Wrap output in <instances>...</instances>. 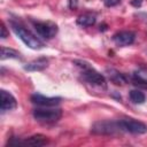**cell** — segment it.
<instances>
[{"label": "cell", "instance_id": "cell-1", "mask_svg": "<svg viewBox=\"0 0 147 147\" xmlns=\"http://www.w3.org/2000/svg\"><path fill=\"white\" fill-rule=\"evenodd\" d=\"M10 26L14 31V33L30 48L32 49H41L45 45L44 42L37 38L31 31H29L28 29H25L22 24H20L18 22H15V21H10Z\"/></svg>", "mask_w": 147, "mask_h": 147}, {"label": "cell", "instance_id": "cell-2", "mask_svg": "<svg viewBox=\"0 0 147 147\" xmlns=\"http://www.w3.org/2000/svg\"><path fill=\"white\" fill-rule=\"evenodd\" d=\"M75 64L83 69V77L87 83H90L91 85L98 86V87H103V88L107 87L105 77L100 72L94 70L87 62H85V61H75Z\"/></svg>", "mask_w": 147, "mask_h": 147}, {"label": "cell", "instance_id": "cell-3", "mask_svg": "<svg viewBox=\"0 0 147 147\" xmlns=\"http://www.w3.org/2000/svg\"><path fill=\"white\" fill-rule=\"evenodd\" d=\"M92 133L102 136H113L123 132L119 121H99L95 122L91 127Z\"/></svg>", "mask_w": 147, "mask_h": 147}, {"label": "cell", "instance_id": "cell-4", "mask_svg": "<svg viewBox=\"0 0 147 147\" xmlns=\"http://www.w3.org/2000/svg\"><path fill=\"white\" fill-rule=\"evenodd\" d=\"M34 119L38 122L42 123H54L57 122L61 116H62V110L61 109H42V108H37L32 113Z\"/></svg>", "mask_w": 147, "mask_h": 147}, {"label": "cell", "instance_id": "cell-5", "mask_svg": "<svg viewBox=\"0 0 147 147\" xmlns=\"http://www.w3.org/2000/svg\"><path fill=\"white\" fill-rule=\"evenodd\" d=\"M32 25L37 31V33L45 39H52L57 33V25L49 21H46V22L32 21Z\"/></svg>", "mask_w": 147, "mask_h": 147}, {"label": "cell", "instance_id": "cell-6", "mask_svg": "<svg viewBox=\"0 0 147 147\" xmlns=\"http://www.w3.org/2000/svg\"><path fill=\"white\" fill-rule=\"evenodd\" d=\"M119 124H121L123 132H130L132 134H144L147 132V125L133 118L119 119Z\"/></svg>", "mask_w": 147, "mask_h": 147}, {"label": "cell", "instance_id": "cell-7", "mask_svg": "<svg viewBox=\"0 0 147 147\" xmlns=\"http://www.w3.org/2000/svg\"><path fill=\"white\" fill-rule=\"evenodd\" d=\"M31 101L34 105L44 106V107H53L61 102V98L59 96H45L39 93H34L31 95Z\"/></svg>", "mask_w": 147, "mask_h": 147}, {"label": "cell", "instance_id": "cell-8", "mask_svg": "<svg viewBox=\"0 0 147 147\" xmlns=\"http://www.w3.org/2000/svg\"><path fill=\"white\" fill-rule=\"evenodd\" d=\"M136 33L132 31H119L113 36V40L118 46H129L134 42Z\"/></svg>", "mask_w": 147, "mask_h": 147}, {"label": "cell", "instance_id": "cell-9", "mask_svg": "<svg viewBox=\"0 0 147 147\" xmlns=\"http://www.w3.org/2000/svg\"><path fill=\"white\" fill-rule=\"evenodd\" d=\"M0 94H1V111L2 113L16 108L17 101L11 93L7 92L6 90H1Z\"/></svg>", "mask_w": 147, "mask_h": 147}, {"label": "cell", "instance_id": "cell-10", "mask_svg": "<svg viewBox=\"0 0 147 147\" xmlns=\"http://www.w3.org/2000/svg\"><path fill=\"white\" fill-rule=\"evenodd\" d=\"M48 142L47 137L42 134H33L25 140H22V146H32V147H40Z\"/></svg>", "mask_w": 147, "mask_h": 147}, {"label": "cell", "instance_id": "cell-11", "mask_svg": "<svg viewBox=\"0 0 147 147\" xmlns=\"http://www.w3.org/2000/svg\"><path fill=\"white\" fill-rule=\"evenodd\" d=\"M48 65V60L46 57H39L36 59L31 62H29L28 64L24 65V69L28 71H41L44 69H46Z\"/></svg>", "mask_w": 147, "mask_h": 147}, {"label": "cell", "instance_id": "cell-12", "mask_svg": "<svg viewBox=\"0 0 147 147\" xmlns=\"http://www.w3.org/2000/svg\"><path fill=\"white\" fill-rule=\"evenodd\" d=\"M107 74H108L109 79L116 85H124L126 83L125 76L115 69H107Z\"/></svg>", "mask_w": 147, "mask_h": 147}, {"label": "cell", "instance_id": "cell-13", "mask_svg": "<svg viewBox=\"0 0 147 147\" xmlns=\"http://www.w3.org/2000/svg\"><path fill=\"white\" fill-rule=\"evenodd\" d=\"M96 22V18L92 14H83L77 18V24L80 26H92Z\"/></svg>", "mask_w": 147, "mask_h": 147}, {"label": "cell", "instance_id": "cell-14", "mask_svg": "<svg viewBox=\"0 0 147 147\" xmlns=\"http://www.w3.org/2000/svg\"><path fill=\"white\" fill-rule=\"evenodd\" d=\"M129 96H130V100L133 103H137V105H141V103H144L146 101V95L140 90H132V91H130Z\"/></svg>", "mask_w": 147, "mask_h": 147}, {"label": "cell", "instance_id": "cell-15", "mask_svg": "<svg viewBox=\"0 0 147 147\" xmlns=\"http://www.w3.org/2000/svg\"><path fill=\"white\" fill-rule=\"evenodd\" d=\"M21 54L13 49V48H8V47H1V60H6V59H21L20 56Z\"/></svg>", "mask_w": 147, "mask_h": 147}, {"label": "cell", "instance_id": "cell-16", "mask_svg": "<svg viewBox=\"0 0 147 147\" xmlns=\"http://www.w3.org/2000/svg\"><path fill=\"white\" fill-rule=\"evenodd\" d=\"M102 1L106 7H115L121 2V0H102Z\"/></svg>", "mask_w": 147, "mask_h": 147}, {"label": "cell", "instance_id": "cell-17", "mask_svg": "<svg viewBox=\"0 0 147 147\" xmlns=\"http://www.w3.org/2000/svg\"><path fill=\"white\" fill-rule=\"evenodd\" d=\"M7 36H8V32H7L6 26H5V24H1V34H0V37L2 39H5V38H7Z\"/></svg>", "mask_w": 147, "mask_h": 147}, {"label": "cell", "instance_id": "cell-18", "mask_svg": "<svg viewBox=\"0 0 147 147\" xmlns=\"http://www.w3.org/2000/svg\"><path fill=\"white\" fill-rule=\"evenodd\" d=\"M142 3V0H131V5L134 7H140Z\"/></svg>", "mask_w": 147, "mask_h": 147}]
</instances>
